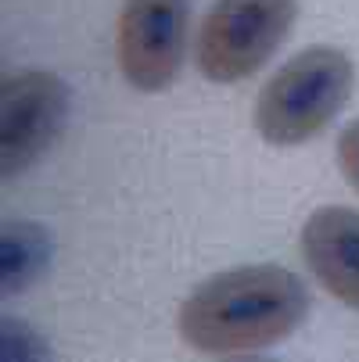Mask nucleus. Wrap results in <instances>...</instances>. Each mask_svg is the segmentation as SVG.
I'll list each match as a JSON object with an SVG mask.
<instances>
[{"mask_svg":"<svg viewBox=\"0 0 359 362\" xmlns=\"http://www.w3.org/2000/svg\"><path fill=\"white\" fill-rule=\"evenodd\" d=\"M309 316V291L284 266L259 262L198 284L176 313L183 344L201 355L263 351L291 337Z\"/></svg>","mask_w":359,"mask_h":362,"instance_id":"nucleus-1","label":"nucleus"},{"mask_svg":"<svg viewBox=\"0 0 359 362\" xmlns=\"http://www.w3.org/2000/svg\"><path fill=\"white\" fill-rule=\"evenodd\" d=\"M355 86L352 58L338 47H309L280 65L255 100V129L266 144L298 147L320 136Z\"/></svg>","mask_w":359,"mask_h":362,"instance_id":"nucleus-2","label":"nucleus"},{"mask_svg":"<svg viewBox=\"0 0 359 362\" xmlns=\"http://www.w3.org/2000/svg\"><path fill=\"white\" fill-rule=\"evenodd\" d=\"M295 18L298 0H216L198 29V72L209 83L255 76L287 40Z\"/></svg>","mask_w":359,"mask_h":362,"instance_id":"nucleus-3","label":"nucleus"},{"mask_svg":"<svg viewBox=\"0 0 359 362\" xmlns=\"http://www.w3.org/2000/svg\"><path fill=\"white\" fill-rule=\"evenodd\" d=\"M187 18V0H122L115 25V62L133 90L162 93L180 79Z\"/></svg>","mask_w":359,"mask_h":362,"instance_id":"nucleus-4","label":"nucleus"},{"mask_svg":"<svg viewBox=\"0 0 359 362\" xmlns=\"http://www.w3.org/2000/svg\"><path fill=\"white\" fill-rule=\"evenodd\" d=\"M69 119V86L50 72L4 76V180L33 169Z\"/></svg>","mask_w":359,"mask_h":362,"instance_id":"nucleus-5","label":"nucleus"},{"mask_svg":"<svg viewBox=\"0 0 359 362\" xmlns=\"http://www.w3.org/2000/svg\"><path fill=\"white\" fill-rule=\"evenodd\" d=\"M302 258L320 287L359 313V212L345 204L317 209L302 226Z\"/></svg>","mask_w":359,"mask_h":362,"instance_id":"nucleus-6","label":"nucleus"},{"mask_svg":"<svg viewBox=\"0 0 359 362\" xmlns=\"http://www.w3.org/2000/svg\"><path fill=\"white\" fill-rule=\"evenodd\" d=\"M47 244H43V230L25 226V223H11L4 226V291H22L33 280H40L43 262H47Z\"/></svg>","mask_w":359,"mask_h":362,"instance_id":"nucleus-7","label":"nucleus"},{"mask_svg":"<svg viewBox=\"0 0 359 362\" xmlns=\"http://www.w3.org/2000/svg\"><path fill=\"white\" fill-rule=\"evenodd\" d=\"M338 169L352 190H359V119L348 122L338 136Z\"/></svg>","mask_w":359,"mask_h":362,"instance_id":"nucleus-8","label":"nucleus"}]
</instances>
